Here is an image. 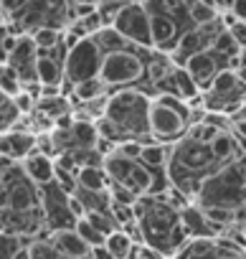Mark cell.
<instances>
[{
	"label": "cell",
	"instance_id": "19",
	"mask_svg": "<svg viewBox=\"0 0 246 259\" xmlns=\"http://www.w3.org/2000/svg\"><path fill=\"white\" fill-rule=\"evenodd\" d=\"M188 13H190V23L193 28H206L218 23V16L211 6V0H195V3H188Z\"/></svg>",
	"mask_w": 246,
	"mask_h": 259
},
{
	"label": "cell",
	"instance_id": "1",
	"mask_svg": "<svg viewBox=\"0 0 246 259\" xmlns=\"http://www.w3.org/2000/svg\"><path fill=\"white\" fill-rule=\"evenodd\" d=\"M147 112H150V97L140 89H119L112 97H107L104 119L117 127V133L125 140H135L142 148L160 145L147 127Z\"/></svg>",
	"mask_w": 246,
	"mask_h": 259
},
{
	"label": "cell",
	"instance_id": "8",
	"mask_svg": "<svg viewBox=\"0 0 246 259\" xmlns=\"http://www.w3.org/2000/svg\"><path fill=\"white\" fill-rule=\"evenodd\" d=\"M147 127H150V135L163 145V143H178L185 138V130L188 124L168 107L158 104L155 99H150V112H147Z\"/></svg>",
	"mask_w": 246,
	"mask_h": 259
},
{
	"label": "cell",
	"instance_id": "18",
	"mask_svg": "<svg viewBox=\"0 0 246 259\" xmlns=\"http://www.w3.org/2000/svg\"><path fill=\"white\" fill-rule=\"evenodd\" d=\"M104 249H107V254H109L112 259H130L132 251H135V244L130 241V236H127L125 231L117 229V231H112V234L104 239Z\"/></svg>",
	"mask_w": 246,
	"mask_h": 259
},
{
	"label": "cell",
	"instance_id": "30",
	"mask_svg": "<svg viewBox=\"0 0 246 259\" xmlns=\"http://www.w3.org/2000/svg\"><path fill=\"white\" fill-rule=\"evenodd\" d=\"M228 33H231V38H233V44L241 49V51H246V23H233L231 28H226Z\"/></svg>",
	"mask_w": 246,
	"mask_h": 259
},
{
	"label": "cell",
	"instance_id": "14",
	"mask_svg": "<svg viewBox=\"0 0 246 259\" xmlns=\"http://www.w3.org/2000/svg\"><path fill=\"white\" fill-rule=\"evenodd\" d=\"M96 140H99V133H96V124L91 119H74V124L69 130V143H71V150L69 153L94 150Z\"/></svg>",
	"mask_w": 246,
	"mask_h": 259
},
{
	"label": "cell",
	"instance_id": "9",
	"mask_svg": "<svg viewBox=\"0 0 246 259\" xmlns=\"http://www.w3.org/2000/svg\"><path fill=\"white\" fill-rule=\"evenodd\" d=\"M183 69L188 71V76H190L193 84L198 87V94H206V92L211 89L213 76H216L221 69H226V64H223V59H218L213 51H203V54L190 56Z\"/></svg>",
	"mask_w": 246,
	"mask_h": 259
},
{
	"label": "cell",
	"instance_id": "21",
	"mask_svg": "<svg viewBox=\"0 0 246 259\" xmlns=\"http://www.w3.org/2000/svg\"><path fill=\"white\" fill-rule=\"evenodd\" d=\"M36 112L51 122H56L64 114H71V104L66 97H51V99H38L36 102Z\"/></svg>",
	"mask_w": 246,
	"mask_h": 259
},
{
	"label": "cell",
	"instance_id": "5",
	"mask_svg": "<svg viewBox=\"0 0 246 259\" xmlns=\"http://www.w3.org/2000/svg\"><path fill=\"white\" fill-rule=\"evenodd\" d=\"M102 51L94 44V38H81L76 46H71L66 51L64 59V81H69L71 87L89 81V79H99V66H102Z\"/></svg>",
	"mask_w": 246,
	"mask_h": 259
},
{
	"label": "cell",
	"instance_id": "16",
	"mask_svg": "<svg viewBox=\"0 0 246 259\" xmlns=\"http://www.w3.org/2000/svg\"><path fill=\"white\" fill-rule=\"evenodd\" d=\"M208 148H211V155L218 165H226V163L236 160V153H238V143H236V135L231 133V130L228 133H221Z\"/></svg>",
	"mask_w": 246,
	"mask_h": 259
},
{
	"label": "cell",
	"instance_id": "11",
	"mask_svg": "<svg viewBox=\"0 0 246 259\" xmlns=\"http://www.w3.org/2000/svg\"><path fill=\"white\" fill-rule=\"evenodd\" d=\"M178 224L183 226V231L188 234L190 241H198V239H216L218 231L203 219V211L195 206V203H188L185 208L178 211Z\"/></svg>",
	"mask_w": 246,
	"mask_h": 259
},
{
	"label": "cell",
	"instance_id": "12",
	"mask_svg": "<svg viewBox=\"0 0 246 259\" xmlns=\"http://www.w3.org/2000/svg\"><path fill=\"white\" fill-rule=\"evenodd\" d=\"M48 246H51L61 259H89V254H91V249L76 236L74 229L51 234V236H48Z\"/></svg>",
	"mask_w": 246,
	"mask_h": 259
},
{
	"label": "cell",
	"instance_id": "35",
	"mask_svg": "<svg viewBox=\"0 0 246 259\" xmlns=\"http://www.w3.org/2000/svg\"><path fill=\"white\" fill-rule=\"evenodd\" d=\"M0 231H3V226H0Z\"/></svg>",
	"mask_w": 246,
	"mask_h": 259
},
{
	"label": "cell",
	"instance_id": "10",
	"mask_svg": "<svg viewBox=\"0 0 246 259\" xmlns=\"http://www.w3.org/2000/svg\"><path fill=\"white\" fill-rule=\"evenodd\" d=\"M36 153V135L26 130H8L0 135V158L8 160H26L28 155Z\"/></svg>",
	"mask_w": 246,
	"mask_h": 259
},
{
	"label": "cell",
	"instance_id": "27",
	"mask_svg": "<svg viewBox=\"0 0 246 259\" xmlns=\"http://www.w3.org/2000/svg\"><path fill=\"white\" fill-rule=\"evenodd\" d=\"M23 249L26 246H23L21 236H13L8 231H0V259H16Z\"/></svg>",
	"mask_w": 246,
	"mask_h": 259
},
{
	"label": "cell",
	"instance_id": "23",
	"mask_svg": "<svg viewBox=\"0 0 246 259\" xmlns=\"http://www.w3.org/2000/svg\"><path fill=\"white\" fill-rule=\"evenodd\" d=\"M94 44L99 46L102 54H114V51H125V49H130V44L122 38L114 28H102V31L94 36Z\"/></svg>",
	"mask_w": 246,
	"mask_h": 259
},
{
	"label": "cell",
	"instance_id": "34",
	"mask_svg": "<svg viewBox=\"0 0 246 259\" xmlns=\"http://www.w3.org/2000/svg\"><path fill=\"white\" fill-rule=\"evenodd\" d=\"M3 23H6V18H3V16H0V26H3Z\"/></svg>",
	"mask_w": 246,
	"mask_h": 259
},
{
	"label": "cell",
	"instance_id": "17",
	"mask_svg": "<svg viewBox=\"0 0 246 259\" xmlns=\"http://www.w3.org/2000/svg\"><path fill=\"white\" fill-rule=\"evenodd\" d=\"M74 178H76V188H81V191H89V193H107L109 181H107V176H104L102 168H79Z\"/></svg>",
	"mask_w": 246,
	"mask_h": 259
},
{
	"label": "cell",
	"instance_id": "29",
	"mask_svg": "<svg viewBox=\"0 0 246 259\" xmlns=\"http://www.w3.org/2000/svg\"><path fill=\"white\" fill-rule=\"evenodd\" d=\"M11 104L16 107V112H18V114H31V112L36 109V102H33L26 92H21L16 99H11Z\"/></svg>",
	"mask_w": 246,
	"mask_h": 259
},
{
	"label": "cell",
	"instance_id": "6",
	"mask_svg": "<svg viewBox=\"0 0 246 259\" xmlns=\"http://www.w3.org/2000/svg\"><path fill=\"white\" fill-rule=\"evenodd\" d=\"M112 28L125 38L130 46H137L142 51L153 49V38H150V18L142 8V3H125L122 11L117 13Z\"/></svg>",
	"mask_w": 246,
	"mask_h": 259
},
{
	"label": "cell",
	"instance_id": "4",
	"mask_svg": "<svg viewBox=\"0 0 246 259\" xmlns=\"http://www.w3.org/2000/svg\"><path fill=\"white\" fill-rule=\"evenodd\" d=\"M145 64H147V54H137L132 46L125 51H114V54H104L102 56V66H99V81L107 89H135L137 81L145 79Z\"/></svg>",
	"mask_w": 246,
	"mask_h": 259
},
{
	"label": "cell",
	"instance_id": "3",
	"mask_svg": "<svg viewBox=\"0 0 246 259\" xmlns=\"http://www.w3.org/2000/svg\"><path fill=\"white\" fill-rule=\"evenodd\" d=\"M135 211V221L140 226L142 234V244L158 249L163 256L168 254V239L173 234V229L178 226V211L165 203L163 196L153 198V196H140L132 203Z\"/></svg>",
	"mask_w": 246,
	"mask_h": 259
},
{
	"label": "cell",
	"instance_id": "2",
	"mask_svg": "<svg viewBox=\"0 0 246 259\" xmlns=\"http://www.w3.org/2000/svg\"><path fill=\"white\" fill-rule=\"evenodd\" d=\"M198 208H226L238 213L246 208V155L218 165L208 173L195 193Z\"/></svg>",
	"mask_w": 246,
	"mask_h": 259
},
{
	"label": "cell",
	"instance_id": "13",
	"mask_svg": "<svg viewBox=\"0 0 246 259\" xmlns=\"http://www.w3.org/2000/svg\"><path fill=\"white\" fill-rule=\"evenodd\" d=\"M21 170H23V176H26L36 188H43V186L54 183L56 165H54L51 158H46V155H41V153H33V155H28V158L21 163Z\"/></svg>",
	"mask_w": 246,
	"mask_h": 259
},
{
	"label": "cell",
	"instance_id": "7",
	"mask_svg": "<svg viewBox=\"0 0 246 259\" xmlns=\"http://www.w3.org/2000/svg\"><path fill=\"white\" fill-rule=\"evenodd\" d=\"M147 18H150V38H153V49L163 56H170L178 46V28L173 23V18L168 16V6L165 0H150V3H142Z\"/></svg>",
	"mask_w": 246,
	"mask_h": 259
},
{
	"label": "cell",
	"instance_id": "15",
	"mask_svg": "<svg viewBox=\"0 0 246 259\" xmlns=\"http://www.w3.org/2000/svg\"><path fill=\"white\" fill-rule=\"evenodd\" d=\"M36 81L41 87H61L64 81V66L48 54H38L36 59Z\"/></svg>",
	"mask_w": 246,
	"mask_h": 259
},
{
	"label": "cell",
	"instance_id": "31",
	"mask_svg": "<svg viewBox=\"0 0 246 259\" xmlns=\"http://www.w3.org/2000/svg\"><path fill=\"white\" fill-rule=\"evenodd\" d=\"M228 13L233 16L236 23H246V0H236V3H231Z\"/></svg>",
	"mask_w": 246,
	"mask_h": 259
},
{
	"label": "cell",
	"instance_id": "22",
	"mask_svg": "<svg viewBox=\"0 0 246 259\" xmlns=\"http://www.w3.org/2000/svg\"><path fill=\"white\" fill-rule=\"evenodd\" d=\"M28 36L33 38V44H36L38 54H51V51L61 44V38H64V33H61V31L48 28V26H41V28H36V31H33V33H28Z\"/></svg>",
	"mask_w": 246,
	"mask_h": 259
},
{
	"label": "cell",
	"instance_id": "24",
	"mask_svg": "<svg viewBox=\"0 0 246 259\" xmlns=\"http://www.w3.org/2000/svg\"><path fill=\"white\" fill-rule=\"evenodd\" d=\"M0 92H3L8 99H16V97L23 92L18 74H16L8 64H0Z\"/></svg>",
	"mask_w": 246,
	"mask_h": 259
},
{
	"label": "cell",
	"instance_id": "28",
	"mask_svg": "<svg viewBox=\"0 0 246 259\" xmlns=\"http://www.w3.org/2000/svg\"><path fill=\"white\" fill-rule=\"evenodd\" d=\"M201 211H203V219H206L216 231H221L223 226L236 224V213H233V211H226V208H201Z\"/></svg>",
	"mask_w": 246,
	"mask_h": 259
},
{
	"label": "cell",
	"instance_id": "25",
	"mask_svg": "<svg viewBox=\"0 0 246 259\" xmlns=\"http://www.w3.org/2000/svg\"><path fill=\"white\" fill-rule=\"evenodd\" d=\"M140 163H142L145 168H150V170H165V163H168V148H163V145L142 148Z\"/></svg>",
	"mask_w": 246,
	"mask_h": 259
},
{
	"label": "cell",
	"instance_id": "26",
	"mask_svg": "<svg viewBox=\"0 0 246 259\" xmlns=\"http://www.w3.org/2000/svg\"><path fill=\"white\" fill-rule=\"evenodd\" d=\"M74 231H76V236H79V239H81V241H84L89 249L104 246V239H107V236H102V234H99V231H96V229H94V226H91L86 219H79V221L74 224Z\"/></svg>",
	"mask_w": 246,
	"mask_h": 259
},
{
	"label": "cell",
	"instance_id": "20",
	"mask_svg": "<svg viewBox=\"0 0 246 259\" xmlns=\"http://www.w3.org/2000/svg\"><path fill=\"white\" fill-rule=\"evenodd\" d=\"M104 94H107V87H104L99 79H89V81H81V84L74 87L71 99L79 102V104H89V102L104 99Z\"/></svg>",
	"mask_w": 246,
	"mask_h": 259
},
{
	"label": "cell",
	"instance_id": "33",
	"mask_svg": "<svg viewBox=\"0 0 246 259\" xmlns=\"http://www.w3.org/2000/svg\"><path fill=\"white\" fill-rule=\"evenodd\" d=\"M8 102H11V99H8V97H6V94H3V92H0V109H3V107H6V104H8Z\"/></svg>",
	"mask_w": 246,
	"mask_h": 259
},
{
	"label": "cell",
	"instance_id": "32",
	"mask_svg": "<svg viewBox=\"0 0 246 259\" xmlns=\"http://www.w3.org/2000/svg\"><path fill=\"white\" fill-rule=\"evenodd\" d=\"M238 224V231H241V236L246 239V219H241V221H236Z\"/></svg>",
	"mask_w": 246,
	"mask_h": 259
}]
</instances>
